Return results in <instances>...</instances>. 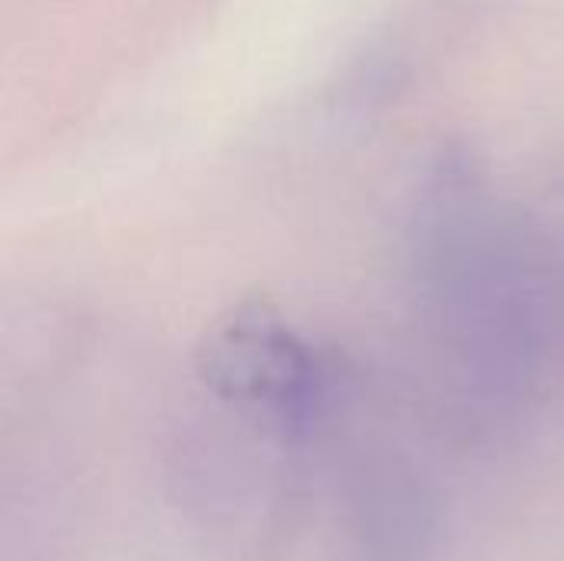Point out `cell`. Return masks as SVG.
Segmentation results:
<instances>
[{
    "label": "cell",
    "instance_id": "6da1fadb",
    "mask_svg": "<svg viewBox=\"0 0 564 561\" xmlns=\"http://www.w3.org/2000/svg\"><path fill=\"white\" fill-rule=\"evenodd\" d=\"M195 367L221 403L288 430L311 417L317 393L314 354L261 294H248L208 321Z\"/></svg>",
    "mask_w": 564,
    "mask_h": 561
}]
</instances>
